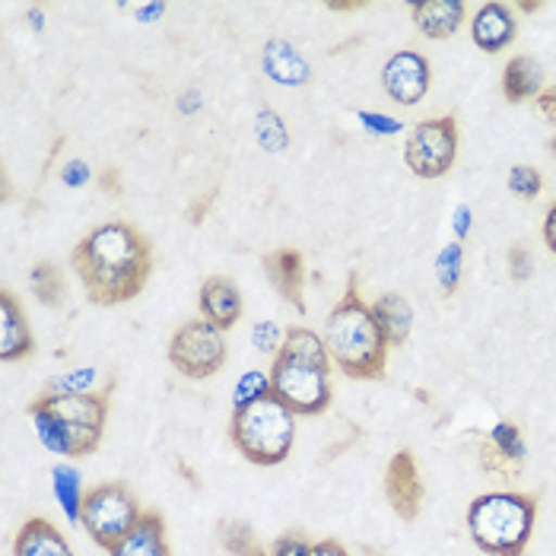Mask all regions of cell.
<instances>
[{"mask_svg":"<svg viewBox=\"0 0 556 556\" xmlns=\"http://www.w3.org/2000/svg\"><path fill=\"white\" fill-rule=\"evenodd\" d=\"M538 521V496L531 493H483L468 506L471 541L486 556H521Z\"/></svg>","mask_w":556,"mask_h":556,"instance_id":"277c9868","label":"cell"},{"mask_svg":"<svg viewBox=\"0 0 556 556\" xmlns=\"http://www.w3.org/2000/svg\"><path fill=\"white\" fill-rule=\"evenodd\" d=\"M513 10H521V13H538V10H541V0H521V3H515Z\"/></svg>","mask_w":556,"mask_h":556,"instance_id":"c3c4849f","label":"cell"},{"mask_svg":"<svg viewBox=\"0 0 556 556\" xmlns=\"http://www.w3.org/2000/svg\"><path fill=\"white\" fill-rule=\"evenodd\" d=\"M13 556H74V551L48 518H29L13 538Z\"/></svg>","mask_w":556,"mask_h":556,"instance_id":"ac0fdd59","label":"cell"},{"mask_svg":"<svg viewBox=\"0 0 556 556\" xmlns=\"http://www.w3.org/2000/svg\"><path fill=\"white\" fill-rule=\"evenodd\" d=\"M386 496L391 503V509L397 518L404 521H414L420 509H424V496H427V486L420 480L417 471V458L410 448H401L391 455L386 468Z\"/></svg>","mask_w":556,"mask_h":556,"instance_id":"8fae6325","label":"cell"},{"mask_svg":"<svg viewBox=\"0 0 556 556\" xmlns=\"http://www.w3.org/2000/svg\"><path fill=\"white\" fill-rule=\"evenodd\" d=\"M270 556H312V544L305 541L302 531H287V534L274 538Z\"/></svg>","mask_w":556,"mask_h":556,"instance_id":"d6a6232c","label":"cell"},{"mask_svg":"<svg viewBox=\"0 0 556 556\" xmlns=\"http://www.w3.org/2000/svg\"><path fill=\"white\" fill-rule=\"evenodd\" d=\"M109 556H172L166 521L160 513H143L140 521L109 551Z\"/></svg>","mask_w":556,"mask_h":556,"instance_id":"2e32d148","label":"cell"},{"mask_svg":"<svg viewBox=\"0 0 556 556\" xmlns=\"http://www.w3.org/2000/svg\"><path fill=\"white\" fill-rule=\"evenodd\" d=\"M486 442H490V445L496 448V455H503L513 468H518V465L525 462V455H528L525 439H521V429L515 427V424H506V420L490 429Z\"/></svg>","mask_w":556,"mask_h":556,"instance_id":"f1b7e54d","label":"cell"},{"mask_svg":"<svg viewBox=\"0 0 556 556\" xmlns=\"http://www.w3.org/2000/svg\"><path fill=\"white\" fill-rule=\"evenodd\" d=\"M29 287H33V296L48 305V308H61L64 293H67V283H64V274L54 261H39L29 274Z\"/></svg>","mask_w":556,"mask_h":556,"instance_id":"603a6c76","label":"cell"},{"mask_svg":"<svg viewBox=\"0 0 556 556\" xmlns=\"http://www.w3.org/2000/svg\"><path fill=\"white\" fill-rule=\"evenodd\" d=\"M36 353V338L29 328V318L23 305L10 290L0 293V359L3 363H20Z\"/></svg>","mask_w":556,"mask_h":556,"instance_id":"4fadbf2b","label":"cell"},{"mask_svg":"<svg viewBox=\"0 0 556 556\" xmlns=\"http://www.w3.org/2000/svg\"><path fill=\"white\" fill-rule=\"evenodd\" d=\"M462 264H465V249L462 242H448L439 257H435V277H439V290L442 296H455L458 283H462Z\"/></svg>","mask_w":556,"mask_h":556,"instance_id":"4316f807","label":"cell"},{"mask_svg":"<svg viewBox=\"0 0 556 556\" xmlns=\"http://www.w3.org/2000/svg\"><path fill=\"white\" fill-rule=\"evenodd\" d=\"M325 7H328L331 13H356V10H363L366 3H363V0H328Z\"/></svg>","mask_w":556,"mask_h":556,"instance_id":"bcb514c9","label":"cell"},{"mask_svg":"<svg viewBox=\"0 0 556 556\" xmlns=\"http://www.w3.org/2000/svg\"><path fill=\"white\" fill-rule=\"evenodd\" d=\"M134 13H137L140 23H153V20H160L166 13V3H143V7H134Z\"/></svg>","mask_w":556,"mask_h":556,"instance_id":"ee69618b","label":"cell"},{"mask_svg":"<svg viewBox=\"0 0 556 556\" xmlns=\"http://www.w3.org/2000/svg\"><path fill=\"white\" fill-rule=\"evenodd\" d=\"M140 503L134 496L128 483L122 480H109L99 483L92 490H86L84 496V513H80V525L89 534L92 544H99L102 551H112L130 528L140 521Z\"/></svg>","mask_w":556,"mask_h":556,"instance_id":"52a82bcc","label":"cell"},{"mask_svg":"<svg viewBox=\"0 0 556 556\" xmlns=\"http://www.w3.org/2000/svg\"><path fill=\"white\" fill-rule=\"evenodd\" d=\"M363 556H382V554H379V551H372V547H366V551H363Z\"/></svg>","mask_w":556,"mask_h":556,"instance_id":"f907efd6","label":"cell"},{"mask_svg":"<svg viewBox=\"0 0 556 556\" xmlns=\"http://www.w3.org/2000/svg\"><path fill=\"white\" fill-rule=\"evenodd\" d=\"M226 334L204 318L185 321L169 338V363L185 379H214L226 366Z\"/></svg>","mask_w":556,"mask_h":556,"instance_id":"ba28073f","label":"cell"},{"mask_svg":"<svg viewBox=\"0 0 556 556\" xmlns=\"http://www.w3.org/2000/svg\"><path fill=\"white\" fill-rule=\"evenodd\" d=\"M325 346L331 353V363L346 379L372 382L382 379L388 369V341L376 325L372 305L359 296V277H346V290L341 302L331 308L325 321Z\"/></svg>","mask_w":556,"mask_h":556,"instance_id":"3957f363","label":"cell"},{"mask_svg":"<svg viewBox=\"0 0 556 556\" xmlns=\"http://www.w3.org/2000/svg\"><path fill=\"white\" fill-rule=\"evenodd\" d=\"M112 388H115V382L102 388V391H92V394H51V391H42L36 397L42 407H48L58 417V424L64 429V439H67V455L71 458H89L102 445Z\"/></svg>","mask_w":556,"mask_h":556,"instance_id":"8992f818","label":"cell"},{"mask_svg":"<svg viewBox=\"0 0 556 556\" xmlns=\"http://www.w3.org/2000/svg\"><path fill=\"white\" fill-rule=\"evenodd\" d=\"M26 20H29V26H33L36 33H42V29H45V10H42V7H29V10H26Z\"/></svg>","mask_w":556,"mask_h":556,"instance_id":"7dc6e473","label":"cell"},{"mask_svg":"<svg viewBox=\"0 0 556 556\" xmlns=\"http://www.w3.org/2000/svg\"><path fill=\"white\" fill-rule=\"evenodd\" d=\"M264 71L274 84L302 86L308 84V61L283 39H270L264 45Z\"/></svg>","mask_w":556,"mask_h":556,"instance_id":"ffe728a7","label":"cell"},{"mask_svg":"<svg viewBox=\"0 0 556 556\" xmlns=\"http://www.w3.org/2000/svg\"><path fill=\"white\" fill-rule=\"evenodd\" d=\"M312 556H350L341 541H315L312 544Z\"/></svg>","mask_w":556,"mask_h":556,"instance_id":"b9f144b4","label":"cell"},{"mask_svg":"<svg viewBox=\"0 0 556 556\" xmlns=\"http://www.w3.org/2000/svg\"><path fill=\"white\" fill-rule=\"evenodd\" d=\"M509 261V274H513V280H528L531 277V270H534V261H531V252L525 249V245H513V252L506 255Z\"/></svg>","mask_w":556,"mask_h":556,"instance_id":"e575fe53","label":"cell"},{"mask_svg":"<svg viewBox=\"0 0 556 556\" xmlns=\"http://www.w3.org/2000/svg\"><path fill=\"white\" fill-rule=\"evenodd\" d=\"M51 486H54V496H58L64 515L71 521H80L86 496L84 483H80V471H74V465H54L51 468Z\"/></svg>","mask_w":556,"mask_h":556,"instance_id":"7402d4cb","label":"cell"},{"mask_svg":"<svg viewBox=\"0 0 556 556\" xmlns=\"http://www.w3.org/2000/svg\"><path fill=\"white\" fill-rule=\"evenodd\" d=\"M541 89H544V74H541V64L534 58L518 54V58H513L506 64V71H503V92H506L509 102L518 105L525 99H534V96H541Z\"/></svg>","mask_w":556,"mask_h":556,"instance_id":"44dd1931","label":"cell"},{"mask_svg":"<svg viewBox=\"0 0 556 556\" xmlns=\"http://www.w3.org/2000/svg\"><path fill=\"white\" fill-rule=\"evenodd\" d=\"M267 376L270 394L296 417H318L331 407V353L325 338L308 328H287Z\"/></svg>","mask_w":556,"mask_h":556,"instance_id":"7a4b0ae2","label":"cell"},{"mask_svg":"<svg viewBox=\"0 0 556 556\" xmlns=\"http://www.w3.org/2000/svg\"><path fill=\"white\" fill-rule=\"evenodd\" d=\"M264 274L270 280V287L290 302L300 315H305V257L296 249H277L270 255H264Z\"/></svg>","mask_w":556,"mask_h":556,"instance_id":"9a60e30c","label":"cell"},{"mask_svg":"<svg viewBox=\"0 0 556 556\" xmlns=\"http://www.w3.org/2000/svg\"><path fill=\"white\" fill-rule=\"evenodd\" d=\"M432 84V71L429 61L420 51H394L382 67V86H386L388 99H394L397 105H417L424 102Z\"/></svg>","mask_w":556,"mask_h":556,"instance_id":"30bf717a","label":"cell"},{"mask_svg":"<svg viewBox=\"0 0 556 556\" xmlns=\"http://www.w3.org/2000/svg\"><path fill=\"white\" fill-rule=\"evenodd\" d=\"M417 29L427 39H452L465 23V0H420L410 7Z\"/></svg>","mask_w":556,"mask_h":556,"instance_id":"e0dca14e","label":"cell"},{"mask_svg":"<svg viewBox=\"0 0 556 556\" xmlns=\"http://www.w3.org/2000/svg\"><path fill=\"white\" fill-rule=\"evenodd\" d=\"M356 122L369 130V134H379V137H394V134L404 130V125L397 118L382 115V112H356Z\"/></svg>","mask_w":556,"mask_h":556,"instance_id":"836d02e7","label":"cell"},{"mask_svg":"<svg viewBox=\"0 0 556 556\" xmlns=\"http://www.w3.org/2000/svg\"><path fill=\"white\" fill-rule=\"evenodd\" d=\"M541 188H544V178H541V172L534 169V166H515L509 172V191H513L515 198L534 201L541 194Z\"/></svg>","mask_w":556,"mask_h":556,"instance_id":"4dcf8cb0","label":"cell"},{"mask_svg":"<svg viewBox=\"0 0 556 556\" xmlns=\"http://www.w3.org/2000/svg\"><path fill=\"white\" fill-rule=\"evenodd\" d=\"M471 223H473L471 207H468V204H458V207H455V214H452V229H455V242L468 239V232H471Z\"/></svg>","mask_w":556,"mask_h":556,"instance_id":"f35d334b","label":"cell"},{"mask_svg":"<svg viewBox=\"0 0 556 556\" xmlns=\"http://www.w3.org/2000/svg\"><path fill=\"white\" fill-rule=\"evenodd\" d=\"M458 122L452 115L427 118L404 140V163L417 178H442L458 160Z\"/></svg>","mask_w":556,"mask_h":556,"instance_id":"9c48e42d","label":"cell"},{"mask_svg":"<svg viewBox=\"0 0 556 556\" xmlns=\"http://www.w3.org/2000/svg\"><path fill=\"white\" fill-rule=\"evenodd\" d=\"M283 338H287V331L277 321H257L252 328V343L257 353H277L283 346Z\"/></svg>","mask_w":556,"mask_h":556,"instance_id":"1f68e13d","label":"cell"},{"mask_svg":"<svg viewBox=\"0 0 556 556\" xmlns=\"http://www.w3.org/2000/svg\"><path fill=\"white\" fill-rule=\"evenodd\" d=\"M551 153H554V156H556V134H554V137H551Z\"/></svg>","mask_w":556,"mask_h":556,"instance_id":"816d5d0a","label":"cell"},{"mask_svg":"<svg viewBox=\"0 0 556 556\" xmlns=\"http://www.w3.org/2000/svg\"><path fill=\"white\" fill-rule=\"evenodd\" d=\"M99 191L109 194V198H122V194H125V178H122V172L115 169V166L99 172Z\"/></svg>","mask_w":556,"mask_h":556,"instance_id":"74e56055","label":"cell"},{"mask_svg":"<svg viewBox=\"0 0 556 556\" xmlns=\"http://www.w3.org/2000/svg\"><path fill=\"white\" fill-rule=\"evenodd\" d=\"M255 137L257 143H261V150H267V153H280V150L290 147V134H287L283 118L277 112H270V109H261L257 112Z\"/></svg>","mask_w":556,"mask_h":556,"instance_id":"83f0119b","label":"cell"},{"mask_svg":"<svg viewBox=\"0 0 556 556\" xmlns=\"http://www.w3.org/2000/svg\"><path fill=\"white\" fill-rule=\"evenodd\" d=\"M89 178H92V172H89V166H86L84 160H71V163H64V169H61V181H64L67 188H84Z\"/></svg>","mask_w":556,"mask_h":556,"instance_id":"8d00e7d4","label":"cell"},{"mask_svg":"<svg viewBox=\"0 0 556 556\" xmlns=\"http://www.w3.org/2000/svg\"><path fill=\"white\" fill-rule=\"evenodd\" d=\"M29 417H33L36 435H39V442H42L45 448L51 455H67V439H64V429L58 424V417L48 407H42L39 401L29 404Z\"/></svg>","mask_w":556,"mask_h":556,"instance_id":"d4e9b609","label":"cell"},{"mask_svg":"<svg viewBox=\"0 0 556 556\" xmlns=\"http://www.w3.org/2000/svg\"><path fill=\"white\" fill-rule=\"evenodd\" d=\"M480 468H483V471H496V473L518 471V468H513L503 455H496V448H493L490 442H483V445H480Z\"/></svg>","mask_w":556,"mask_h":556,"instance_id":"d590c367","label":"cell"},{"mask_svg":"<svg viewBox=\"0 0 556 556\" xmlns=\"http://www.w3.org/2000/svg\"><path fill=\"white\" fill-rule=\"evenodd\" d=\"M538 105H541V112L556 125V86H544V89H541Z\"/></svg>","mask_w":556,"mask_h":556,"instance_id":"60d3db41","label":"cell"},{"mask_svg":"<svg viewBox=\"0 0 556 556\" xmlns=\"http://www.w3.org/2000/svg\"><path fill=\"white\" fill-rule=\"evenodd\" d=\"M229 439L245 462L257 468H277L290 458L296 442V414L277 397H264L229 417Z\"/></svg>","mask_w":556,"mask_h":556,"instance_id":"5b68a950","label":"cell"},{"mask_svg":"<svg viewBox=\"0 0 556 556\" xmlns=\"http://www.w3.org/2000/svg\"><path fill=\"white\" fill-rule=\"evenodd\" d=\"M264 397H274V394H270V376L252 369V372H245V376L239 379V386L232 391V410H242V407L257 404V401H264Z\"/></svg>","mask_w":556,"mask_h":556,"instance_id":"f546056e","label":"cell"},{"mask_svg":"<svg viewBox=\"0 0 556 556\" xmlns=\"http://www.w3.org/2000/svg\"><path fill=\"white\" fill-rule=\"evenodd\" d=\"M214 198H216V188L214 191H207L204 198H198L194 204H191V211H188V219H191V226H201L207 214H211V207H214Z\"/></svg>","mask_w":556,"mask_h":556,"instance_id":"ab89813d","label":"cell"},{"mask_svg":"<svg viewBox=\"0 0 556 556\" xmlns=\"http://www.w3.org/2000/svg\"><path fill=\"white\" fill-rule=\"evenodd\" d=\"M74 274L96 305H122L137 300L153 270V245L125 219L89 229L71 252Z\"/></svg>","mask_w":556,"mask_h":556,"instance_id":"6da1fadb","label":"cell"},{"mask_svg":"<svg viewBox=\"0 0 556 556\" xmlns=\"http://www.w3.org/2000/svg\"><path fill=\"white\" fill-rule=\"evenodd\" d=\"M372 315L379 331L386 334L388 346H404L414 328V305L404 300L401 293H386L372 302Z\"/></svg>","mask_w":556,"mask_h":556,"instance_id":"d6986e66","label":"cell"},{"mask_svg":"<svg viewBox=\"0 0 556 556\" xmlns=\"http://www.w3.org/2000/svg\"><path fill=\"white\" fill-rule=\"evenodd\" d=\"M515 33H518V23H515V10L509 3L486 0V3H480V10L473 13L471 39L473 45H480L486 54H500L506 45H513Z\"/></svg>","mask_w":556,"mask_h":556,"instance_id":"5bb4252c","label":"cell"},{"mask_svg":"<svg viewBox=\"0 0 556 556\" xmlns=\"http://www.w3.org/2000/svg\"><path fill=\"white\" fill-rule=\"evenodd\" d=\"M544 242H547V249L556 255V204L544 216Z\"/></svg>","mask_w":556,"mask_h":556,"instance_id":"f6af8a7d","label":"cell"},{"mask_svg":"<svg viewBox=\"0 0 556 556\" xmlns=\"http://www.w3.org/2000/svg\"><path fill=\"white\" fill-rule=\"evenodd\" d=\"M219 544L226 547V554L232 556H270V551L261 544L252 525L245 521H219Z\"/></svg>","mask_w":556,"mask_h":556,"instance_id":"cb8c5ba5","label":"cell"},{"mask_svg":"<svg viewBox=\"0 0 556 556\" xmlns=\"http://www.w3.org/2000/svg\"><path fill=\"white\" fill-rule=\"evenodd\" d=\"M201 105H204V99H201V92H198V89H188V92L178 99V112H181V115H194Z\"/></svg>","mask_w":556,"mask_h":556,"instance_id":"7bdbcfd3","label":"cell"},{"mask_svg":"<svg viewBox=\"0 0 556 556\" xmlns=\"http://www.w3.org/2000/svg\"><path fill=\"white\" fill-rule=\"evenodd\" d=\"M112 382H115V379H105V382H102L99 369L84 366V369H74V372H67V376H58L54 382H48L45 391H51V394H92V391L109 388Z\"/></svg>","mask_w":556,"mask_h":556,"instance_id":"484cf974","label":"cell"},{"mask_svg":"<svg viewBox=\"0 0 556 556\" xmlns=\"http://www.w3.org/2000/svg\"><path fill=\"white\" fill-rule=\"evenodd\" d=\"M175 468H178V471L185 473V480H188V483H191V486H201V480H198V473L191 471V468H188V465H185V462H178V465H175Z\"/></svg>","mask_w":556,"mask_h":556,"instance_id":"681fc988","label":"cell"},{"mask_svg":"<svg viewBox=\"0 0 556 556\" xmlns=\"http://www.w3.org/2000/svg\"><path fill=\"white\" fill-rule=\"evenodd\" d=\"M198 308H201V318H204V321H211L214 328H219V331L226 334V331L236 328L239 318H242V293H239V287H236L229 277L214 274V277H207V280L201 283Z\"/></svg>","mask_w":556,"mask_h":556,"instance_id":"7c38bea8","label":"cell"}]
</instances>
